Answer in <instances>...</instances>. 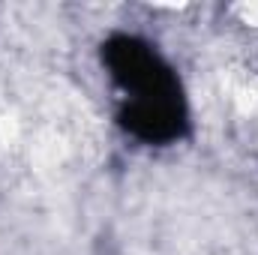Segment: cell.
<instances>
[{
	"mask_svg": "<svg viewBox=\"0 0 258 255\" xmlns=\"http://www.w3.org/2000/svg\"><path fill=\"white\" fill-rule=\"evenodd\" d=\"M120 126L147 144L177 141L186 135V126H189L186 99H183V93L126 99V105L120 108Z\"/></svg>",
	"mask_w": 258,
	"mask_h": 255,
	"instance_id": "obj_2",
	"label": "cell"
},
{
	"mask_svg": "<svg viewBox=\"0 0 258 255\" xmlns=\"http://www.w3.org/2000/svg\"><path fill=\"white\" fill-rule=\"evenodd\" d=\"M102 63L108 69V75L117 81V87L129 93V99L183 93L171 66L159 57V51L153 45H147L138 36L117 33V36L105 39L102 42Z\"/></svg>",
	"mask_w": 258,
	"mask_h": 255,
	"instance_id": "obj_1",
	"label": "cell"
}]
</instances>
